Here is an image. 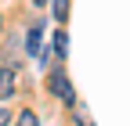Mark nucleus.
<instances>
[{
    "label": "nucleus",
    "mask_w": 130,
    "mask_h": 126,
    "mask_svg": "<svg viewBox=\"0 0 130 126\" xmlns=\"http://www.w3.org/2000/svg\"><path fill=\"white\" fill-rule=\"evenodd\" d=\"M14 83H18V72H14V69H4V65H0V101H7L11 94L18 90Z\"/></svg>",
    "instance_id": "obj_3"
},
{
    "label": "nucleus",
    "mask_w": 130,
    "mask_h": 126,
    "mask_svg": "<svg viewBox=\"0 0 130 126\" xmlns=\"http://www.w3.org/2000/svg\"><path fill=\"white\" fill-rule=\"evenodd\" d=\"M54 18H58V22L69 18V0H54Z\"/></svg>",
    "instance_id": "obj_7"
},
{
    "label": "nucleus",
    "mask_w": 130,
    "mask_h": 126,
    "mask_svg": "<svg viewBox=\"0 0 130 126\" xmlns=\"http://www.w3.org/2000/svg\"><path fill=\"white\" fill-rule=\"evenodd\" d=\"M0 126H11V108L0 104Z\"/></svg>",
    "instance_id": "obj_8"
},
{
    "label": "nucleus",
    "mask_w": 130,
    "mask_h": 126,
    "mask_svg": "<svg viewBox=\"0 0 130 126\" xmlns=\"http://www.w3.org/2000/svg\"><path fill=\"white\" fill-rule=\"evenodd\" d=\"M32 4H36V7H43V4H47V0H32Z\"/></svg>",
    "instance_id": "obj_10"
},
{
    "label": "nucleus",
    "mask_w": 130,
    "mask_h": 126,
    "mask_svg": "<svg viewBox=\"0 0 130 126\" xmlns=\"http://www.w3.org/2000/svg\"><path fill=\"white\" fill-rule=\"evenodd\" d=\"M54 58H69V33L54 36Z\"/></svg>",
    "instance_id": "obj_4"
},
{
    "label": "nucleus",
    "mask_w": 130,
    "mask_h": 126,
    "mask_svg": "<svg viewBox=\"0 0 130 126\" xmlns=\"http://www.w3.org/2000/svg\"><path fill=\"white\" fill-rule=\"evenodd\" d=\"M0 33H4V11H0Z\"/></svg>",
    "instance_id": "obj_9"
},
{
    "label": "nucleus",
    "mask_w": 130,
    "mask_h": 126,
    "mask_svg": "<svg viewBox=\"0 0 130 126\" xmlns=\"http://www.w3.org/2000/svg\"><path fill=\"white\" fill-rule=\"evenodd\" d=\"M25 54H29V58H40V54H43V22L29 29V36H25Z\"/></svg>",
    "instance_id": "obj_2"
},
{
    "label": "nucleus",
    "mask_w": 130,
    "mask_h": 126,
    "mask_svg": "<svg viewBox=\"0 0 130 126\" xmlns=\"http://www.w3.org/2000/svg\"><path fill=\"white\" fill-rule=\"evenodd\" d=\"M14 126H40V115L32 112V108H22V112H18V122H14Z\"/></svg>",
    "instance_id": "obj_5"
},
{
    "label": "nucleus",
    "mask_w": 130,
    "mask_h": 126,
    "mask_svg": "<svg viewBox=\"0 0 130 126\" xmlns=\"http://www.w3.org/2000/svg\"><path fill=\"white\" fill-rule=\"evenodd\" d=\"M47 90H51L54 97H61L69 108L76 104V94H72V83H69V72H65L61 65H58V69H51V76H47Z\"/></svg>",
    "instance_id": "obj_1"
},
{
    "label": "nucleus",
    "mask_w": 130,
    "mask_h": 126,
    "mask_svg": "<svg viewBox=\"0 0 130 126\" xmlns=\"http://www.w3.org/2000/svg\"><path fill=\"white\" fill-rule=\"evenodd\" d=\"M72 119H76V126H94V119L87 115L83 104H72Z\"/></svg>",
    "instance_id": "obj_6"
}]
</instances>
